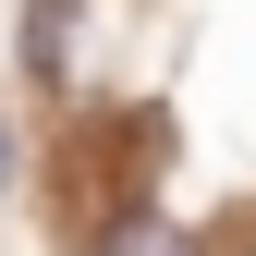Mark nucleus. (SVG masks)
<instances>
[{"mask_svg":"<svg viewBox=\"0 0 256 256\" xmlns=\"http://www.w3.org/2000/svg\"><path fill=\"white\" fill-rule=\"evenodd\" d=\"M98 256H196V244H183V232H171V220H122V232H110Z\"/></svg>","mask_w":256,"mask_h":256,"instance_id":"nucleus-1","label":"nucleus"},{"mask_svg":"<svg viewBox=\"0 0 256 256\" xmlns=\"http://www.w3.org/2000/svg\"><path fill=\"white\" fill-rule=\"evenodd\" d=\"M0 171H12V134H0Z\"/></svg>","mask_w":256,"mask_h":256,"instance_id":"nucleus-2","label":"nucleus"}]
</instances>
